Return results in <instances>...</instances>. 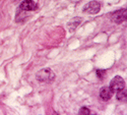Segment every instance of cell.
Instances as JSON below:
<instances>
[{"label": "cell", "instance_id": "obj_5", "mask_svg": "<svg viewBox=\"0 0 127 115\" xmlns=\"http://www.w3.org/2000/svg\"><path fill=\"white\" fill-rule=\"evenodd\" d=\"M19 8L25 11H32V10H36L37 9V4L33 1V0H25L20 3Z\"/></svg>", "mask_w": 127, "mask_h": 115}, {"label": "cell", "instance_id": "obj_10", "mask_svg": "<svg viewBox=\"0 0 127 115\" xmlns=\"http://www.w3.org/2000/svg\"><path fill=\"white\" fill-rule=\"evenodd\" d=\"M105 70H101V69H98L97 70V76L99 77H101V78H103L104 77H105Z\"/></svg>", "mask_w": 127, "mask_h": 115}, {"label": "cell", "instance_id": "obj_7", "mask_svg": "<svg viewBox=\"0 0 127 115\" xmlns=\"http://www.w3.org/2000/svg\"><path fill=\"white\" fill-rule=\"evenodd\" d=\"M81 23V18L80 17H74V18H72L71 20H69L68 24H67V29L70 33H73L74 31L76 30V28L80 25Z\"/></svg>", "mask_w": 127, "mask_h": 115}, {"label": "cell", "instance_id": "obj_3", "mask_svg": "<svg viewBox=\"0 0 127 115\" xmlns=\"http://www.w3.org/2000/svg\"><path fill=\"white\" fill-rule=\"evenodd\" d=\"M110 88H111V90L113 91V92H118V91H120V90H122V89H124L125 88V83H124V79L121 77H115L112 80H111V82H110Z\"/></svg>", "mask_w": 127, "mask_h": 115}, {"label": "cell", "instance_id": "obj_1", "mask_svg": "<svg viewBox=\"0 0 127 115\" xmlns=\"http://www.w3.org/2000/svg\"><path fill=\"white\" fill-rule=\"evenodd\" d=\"M36 78L40 82H52L55 79V75L50 68H43L37 74Z\"/></svg>", "mask_w": 127, "mask_h": 115}, {"label": "cell", "instance_id": "obj_9", "mask_svg": "<svg viewBox=\"0 0 127 115\" xmlns=\"http://www.w3.org/2000/svg\"><path fill=\"white\" fill-rule=\"evenodd\" d=\"M79 114H91V111H90V109L89 108H87V107H82V108H80V110H79Z\"/></svg>", "mask_w": 127, "mask_h": 115}, {"label": "cell", "instance_id": "obj_8", "mask_svg": "<svg viewBox=\"0 0 127 115\" xmlns=\"http://www.w3.org/2000/svg\"><path fill=\"white\" fill-rule=\"evenodd\" d=\"M117 93V99L121 102H125L126 101V90L125 89H122L118 92H116Z\"/></svg>", "mask_w": 127, "mask_h": 115}, {"label": "cell", "instance_id": "obj_4", "mask_svg": "<svg viewBox=\"0 0 127 115\" xmlns=\"http://www.w3.org/2000/svg\"><path fill=\"white\" fill-rule=\"evenodd\" d=\"M112 20L115 24H121L126 20V8H122L118 11H115L112 16H111Z\"/></svg>", "mask_w": 127, "mask_h": 115}, {"label": "cell", "instance_id": "obj_6", "mask_svg": "<svg viewBox=\"0 0 127 115\" xmlns=\"http://www.w3.org/2000/svg\"><path fill=\"white\" fill-rule=\"evenodd\" d=\"M113 91L110 87H103L100 91V98L103 101H109L113 96Z\"/></svg>", "mask_w": 127, "mask_h": 115}, {"label": "cell", "instance_id": "obj_2", "mask_svg": "<svg viewBox=\"0 0 127 115\" xmlns=\"http://www.w3.org/2000/svg\"><path fill=\"white\" fill-rule=\"evenodd\" d=\"M101 9V3L98 1H91L88 4L84 5L83 12H87L90 14H96L100 11Z\"/></svg>", "mask_w": 127, "mask_h": 115}]
</instances>
